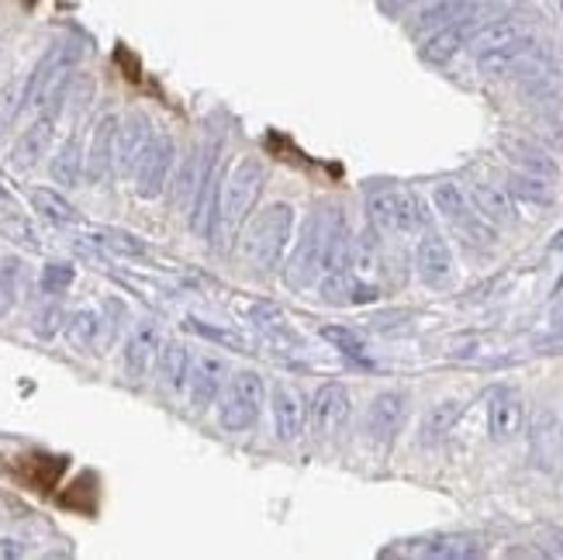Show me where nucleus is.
<instances>
[{"mask_svg":"<svg viewBox=\"0 0 563 560\" xmlns=\"http://www.w3.org/2000/svg\"><path fill=\"white\" fill-rule=\"evenodd\" d=\"M266 184V169L256 156L239 160L225 180H222V194H218V222H214V242H232L239 235V229L246 226L250 211L256 208L260 194Z\"/></svg>","mask_w":563,"mask_h":560,"instance_id":"obj_1","label":"nucleus"},{"mask_svg":"<svg viewBox=\"0 0 563 560\" xmlns=\"http://www.w3.org/2000/svg\"><path fill=\"white\" fill-rule=\"evenodd\" d=\"M80 56H84V45L73 42V39H63L48 48V53L35 63L32 77L24 80V108L59 114L66 84H69L73 73H77Z\"/></svg>","mask_w":563,"mask_h":560,"instance_id":"obj_2","label":"nucleus"},{"mask_svg":"<svg viewBox=\"0 0 563 560\" xmlns=\"http://www.w3.org/2000/svg\"><path fill=\"white\" fill-rule=\"evenodd\" d=\"M290 235H294V208L284 201L266 205L250 222V229L242 232V256H246V263L256 274H271L280 266L290 246Z\"/></svg>","mask_w":563,"mask_h":560,"instance_id":"obj_3","label":"nucleus"},{"mask_svg":"<svg viewBox=\"0 0 563 560\" xmlns=\"http://www.w3.org/2000/svg\"><path fill=\"white\" fill-rule=\"evenodd\" d=\"M366 215L380 235H415L429 229L426 201L405 187H374L366 194Z\"/></svg>","mask_w":563,"mask_h":560,"instance_id":"obj_4","label":"nucleus"},{"mask_svg":"<svg viewBox=\"0 0 563 560\" xmlns=\"http://www.w3.org/2000/svg\"><path fill=\"white\" fill-rule=\"evenodd\" d=\"M432 205L435 211L446 218V222L456 229V235L467 242L471 250H492L495 246V226L487 222V218L477 215L474 201H471V194L463 190L460 184L453 180H443V184H435L432 190Z\"/></svg>","mask_w":563,"mask_h":560,"instance_id":"obj_5","label":"nucleus"},{"mask_svg":"<svg viewBox=\"0 0 563 560\" xmlns=\"http://www.w3.org/2000/svg\"><path fill=\"white\" fill-rule=\"evenodd\" d=\"M266 402V381L256 371L229 374L222 395H218V422L225 432H246L260 422Z\"/></svg>","mask_w":563,"mask_h":560,"instance_id":"obj_6","label":"nucleus"},{"mask_svg":"<svg viewBox=\"0 0 563 560\" xmlns=\"http://www.w3.org/2000/svg\"><path fill=\"white\" fill-rule=\"evenodd\" d=\"M322 250H325V215L318 208L308 215L298 246H294V253L287 260V287L305 290L322 277Z\"/></svg>","mask_w":563,"mask_h":560,"instance_id":"obj_7","label":"nucleus"},{"mask_svg":"<svg viewBox=\"0 0 563 560\" xmlns=\"http://www.w3.org/2000/svg\"><path fill=\"white\" fill-rule=\"evenodd\" d=\"M174 163H177V142L169 135H153L150 150L142 153L139 166H135V194L145 201L159 198L169 184V174H174Z\"/></svg>","mask_w":563,"mask_h":560,"instance_id":"obj_8","label":"nucleus"},{"mask_svg":"<svg viewBox=\"0 0 563 560\" xmlns=\"http://www.w3.org/2000/svg\"><path fill=\"white\" fill-rule=\"evenodd\" d=\"M222 156H218V145H211L208 156H205V177H201V187H198V198L190 205V229L205 235V239H214V222H218V194H222Z\"/></svg>","mask_w":563,"mask_h":560,"instance_id":"obj_9","label":"nucleus"},{"mask_svg":"<svg viewBox=\"0 0 563 560\" xmlns=\"http://www.w3.org/2000/svg\"><path fill=\"white\" fill-rule=\"evenodd\" d=\"M481 11H474V14H467V18H460V21H453V24H443V29H435L432 35H426L422 39V45H419V56H422V63H429V66H446V63H453L463 48L471 45V39H474V32L481 29V18H477Z\"/></svg>","mask_w":563,"mask_h":560,"instance_id":"obj_10","label":"nucleus"},{"mask_svg":"<svg viewBox=\"0 0 563 560\" xmlns=\"http://www.w3.org/2000/svg\"><path fill=\"white\" fill-rule=\"evenodd\" d=\"M153 135H156L153 121L145 118L142 111H132L125 121H121V125H118V142H114V174L132 177L139 160H142V153L150 150Z\"/></svg>","mask_w":563,"mask_h":560,"instance_id":"obj_11","label":"nucleus"},{"mask_svg":"<svg viewBox=\"0 0 563 560\" xmlns=\"http://www.w3.org/2000/svg\"><path fill=\"white\" fill-rule=\"evenodd\" d=\"M118 114H101L97 125L90 132V145H87V160H84V177L90 184H104L114 174V142H118Z\"/></svg>","mask_w":563,"mask_h":560,"instance_id":"obj_12","label":"nucleus"},{"mask_svg":"<svg viewBox=\"0 0 563 560\" xmlns=\"http://www.w3.org/2000/svg\"><path fill=\"white\" fill-rule=\"evenodd\" d=\"M353 411V398L342 384H322L314 392L311 405H308V422L318 436H332L335 429L346 426Z\"/></svg>","mask_w":563,"mask_h":560,"instance_id":"obj_13","label":"nucleus"},{"mask_svg":"<svg viewBox=\"0 0 563 560\" xmlns=\"http://www.w3.org/2000/svg\"><path fill=\"white\" fill-rule=\"evenodd\" d=\"M229 381V363L214 353H201L190 360V374H187V392H190V402L198 411H205L211 402H218L222 395V387Z\"/></svg>","mask_w":563,"mask_h":560,"instance_id":"obj_14","label":"nucleus"},{"mask_svg":"<svg viewBox=\"0 0 563 560\" xmlns=\"http://www.w3.org/2000/svg\"><path fill=\"white\" fill-rule=\"evenodd\" d=\"M532 56H536V39L522 35L501 48H492V53L474 56V59L487 80H508V77H516V73H522L532 63Z\"/></svg>","mask_w":563,"mask_h":560,"instance_id":"obj_15","label":"nucleus"},{"mask_svg":"<svg viewBox=\"0 0 563 560\" xmlns=\"http://www.w3.org/2000/svg\"><path fill=\"white\" fill-rule=\"evenodd\" d=\"M408 419V395L405 392H380L366 408V432L377 443H390Z\"/></svg>","mask_w":563,"mask_h":560,"instance_id":"obj_16","label":"nucleus"},{"mask_svg":"<svg viewBox=\"0 0 563 560\" xmlns=\"http://www.w3.org/2000/svg\"><path fill=\"white\" fill-rule=\"evenodd\" d=\"M415 266H419V277L429 284V287H443L453 281V250L450 242L426 229L422 239H419V250H415Z\"/></svg>","mask_w":563,"mask_h":560,"instance_id":"obj_17","label":"nucleus"},{"mask_svg":"<svg viewBox=\"0 0 563 560\" xmlns=\"http://www.w3.org/2000/svg\"><path fill=\"white\" fill-rule=\"evenodd\" d=\"M474 11H481L477 0H426V4H419V11L408 18V32L426 39L435 29H443V24H453Z\"/></svg>","mask_w":563,"mask_h":560,"instance_id":"obj_18","label":"nucleus"},{"mask_svg":"<svg viewBox=\"0 0 563 560\" xmlns=\"http://www.w3.org/2000/svg\"><path fill=\"white\" fill-rule=\"evenodd\" d=\"M56 139V114H48L42 111L29 129H24L14 142V150H11V163L18 169H32L42 163V156L48 153V145H53Z\"/></svg>","mask_w":563,"mask_h":560,"instance_id":"obj_19","label":"nucleus"},{"mask_svg":"<svg viewBox=\"0 0 563 560\" xmlns=\"http://www.w3.org/2000/svg\"><path fill=\"white\" fill-rule=\"evenodd\" d=\"M322 298L339 308L371 305L380 298V287L374 281L356 277L353 271H335V274H325V281H322Z\"/></svg>","mask_w":563,"mask_h":560,"instance_id":"obj_20","label":"nucleus"},{"mask_svg":"<svg viewBox=\"0 0 563 560\" xmlns=\"http://www.w3.org/2000/svg\"><path fill=\"white\" fill-rule=\"evenodd\" d=\"M522 419H526V405H522V395L516 387H498L492 395V405H487V429L498 443L511 440L519 429H522Z\"/></svg>","mask_w":563,"mask_h":560,"instance_id":"obj_21","label":"nucleus"},{"mask_svg":"<svg viewBox=\"0 0 563 560\" xmlns=\"http://www.w3.org/2000/svg\"><path fill=\"white\" fill-rule=\"evenodd\" d=\"M156 353H159V329H156V322H139L135 332L129 336L125 350H121V367H125V374L132 381H142L145 374H150Z\"/></svg>","mask_w":563,"mask_h":560,"instance_id":"obj_22","label":"nucleus"},{"mask_svg":"<svg viewBox=\"0 0 563 560\" xmlns=\"http://www.w3.org/2000/svg\"><path fill=\"white\" fill-rule=\"evenodd\" d=\"M398 553H408V557H432V560H467V557H481L484 547H481L477 537H460V532H443V537L411 540V543L401 547Z\"/></svg>","mask_w":563,"mask_h":560,"instance_id":"obj_23","label":"nucleus"},{"mask_svg":"<svg viewBox=\"0 0 563 560\" xmlns=\"http://www.w3.org/2000/svg\"><path fill=\"white\" fill-rule=\"evenodd\" d=\"M271 405H274V426H277L280 440L284 443L298 440V436L305 432V422H308V405L301 402V395L287 384H274Z\"/></svg>","mask_w":563,"mask_h":560,"instance_id":"obj_24","label":"nucleus"},{"mask_svg":"<svg viewBox=\"0 0 563 560\" xmlns=\"http://www.w3.org/2000/svg\"><path fill=\"white\" fill-rule=\"evenodd\" d=\"M471 201H474L477 215L487 218L492 226L516 222V201H511L508 187H501V184H487V180L471 184Z\"/></svg>","mask_w":563,"mask_h":560,"instance_id":"obj_25","label":"nucleus"},{"mask_svg":"<svg viewBox=\"0 0 563 560\" xmlns=\"http://www.w3.org/2000/svg\"><path fill=\"white\" fill-rule=\"evenodd\" d=\"M84 160H87V145H84V129H73L66 142L59 145V153L53 156V180L63 187H77L84 177Z\"/></svg>","mask_w":563,"mask_h":560,"instance_id":"obj_26","label":"nucleus"},{"mask_svg":"<svg viewBox=\"0 0 563 560\" xmlns=\"http://www.w3.org/2000/svg\"><path fill=\"white\" fill-rule=\"evenodd\" d=\"M156 374H159V384L169 387V392H184L187 387V374H190V350L184 343H159V353H156Z\"/></svg>","mask_w":563,"mask_h":560,"instance_id":"obj_27","label":"nucleus"},{"mask_svg":"<svg viewBox=\"0 0 563 560\" xmlns=\"http://www.w3.org/2000/svg\"><path fill=\"white\" fill-rule=\"evenodd\" d=\"M350 271L363 281H377L387 274V260L380 250V239L374 232H360L353 235V256H350Z\"/></svg>","mask_w":563,"mask_h":560,"instance_id":"obj_28","label":"nucleus"},{"mask_svg":"<svg viewBox=\"0 0 563 560\" xmlns=\"http://www.w3.org/2000/svg\"><path fill=\"white\" fill-rule=\"evenodd\" d=\"M205 156H208V145H205V150H194L190 156H184V166L177 169V184H174L177 211H190L194 198H198V187H201V177H205Z\"/></svg>","mask_w":563,"mask_h":560,"instance_id":"obj_29","label":"nucleus"},{"mask_svg":"<svg viewBox=\"0 0 563 560\" xmlns=\"http://www.w3.org/2000/svg\"><path fill=\"white\" fill-rule=\"evenodd\" d=\"M505 153H508V160L516 163L519 169H526V174L556 180V163L543 150H536V145H529L522 139H505Z\"/></svg>","mask_w":563,"mask_h":560,"instance_id":"obj_30","label":"nucleus"},{"mask_svg":"<svg viewBox=\"0 0 563 560\" xmlns=\"http://www.w3.org/2000/svg\"><path fill=\"white\" fill-rule=\"evenodd\" d=\"M101 311H93V308H80V311H73L69 319H66V339H69V347L73 350H80V353H90L97 347V336H101Z\"/></svg>","mask_w":563,"mask_h":560,"instance_id":"obj_31","label":"nucleus"},{"mask_svg":"<svg viewBox=\"0 0 563 560\" xmlns=\"http://www.w3.org/2000/svg\"><path fill=\"white\" fill-rule=\"evenodd\" d=\"M460 416H463V402H456V398L432 405L426 411V419H422V443L446 440V436L453 432V426L460 422Z\"/></svg>","mask_w":563,"mask_h":560,"instance_id":"obj_32","label":"nucleus"},{"mask_svg":"<svg viewBox=\"0 0 563 560\" xmlns=\"http://www.w3.org/2000/svg\"><path fill=\"white\" fill-rule=\"evenodd\" d=\"M32 205H35V211L38 215H45L48 222H56V226H73L77 222V208H73L59 190H53V187H35L32 190Z\"/></svg>","mask_w":563,"mask_h":560,"instance_id":"obj_33","label":"nucleus"},{"mask_svg":"<svg viewBox=\"0 0 563 560\" xmlns=\"http://www.w3.org/2000/svg\"><path fill=\"white\" fill-rule=\"evenodd\" d=\"M508 194H516V198H526V201H536V205H547L553 198V187L547 177H536V174H526V169H516L508 180Z\"/></svg>","mask_w":563,"mask_h":560,"instance_id":"obj_34","label":"nucleus"},{"mask_svg":"<svg viewBox=\"0 0 563 560\" xmlns=\"http://www.w3.org/2000/svg\"><path fill=\"white\" fill-rule=\"evenodd\" d=\"M18 287H21V260L14 256L0 260V319H8L11 308L18 305Z\"/></svg>","mask_w":563,"mask_h":560,"instance_id":"obj_35","label":"nucleus"},{"mask_svg":"<svg viewBox=\"0 0 563 560\" xmlns=\"http://www.w3.org/2000/svg\"><path fill=\"white\" fill-rule=\"evenodd\" d=\"M187 329H190L194 336L208 339V343H214V347H225V350H246V339H242L239 332L222 329V326H208V322H201V319H187Z\"/></svg>","mask_w":563,"mask_h":560,"instance_id":"obj_36","label":"nucleus"},{"mask_svg":"<svg viewBox=\"0 0 563 560\" xmlns=\"http://www.w3.org/2000/svg\"><path fill=\"white\" fill-rule=\"evenodd\" d=\"M325 339V343H332L339 353H346V356H363L366 343H363V336L350 326H325L322 332H318Z\"/></svg>","mask_w":563,"mask_h":560,"instance_id":"obj_37","label":"nucleus"},{"mask_svg":"<svg viewBox=\"0 0 563 560\" xmlns=\"http://www.w3.org/2000/svg\"><path fill=\"white\" fill-rule=\"evenodd\" d=\"M73 281H77V266L73 263H45L38 277L45 295H63L66 287H73Z\"/></svg>","mask_w":563,"mask_h":560,"instance_id":"obj_38","label":"nucleus"},{"mask_svg":"<svg viewBox=\"0 0 563 560\" xmlns=\"http://www.w3.org/2000/svg\"><path fill=\"white\" fill-rule=\"evenodd\" d=\"M24 108V84H8L0 90V135H4Z\"/></svg>","mask_w":563,"mask_h":560,"instance_id":"obj_39","label":"nucleus"},{"mask_svg":"<svg viewBox=\"0 0 563 560\" xmlns=\"http://www.w3.org/2000/svg\"><path fill=\"white\" fill-rule=\"evenodd\" d=\"M93 242H101L104 250H111V253H118V256H142V253H145V246H142V242H139L135 235H129V232H114V229L97 232Z\"/></svg>","mask_w":563,"mask_h":560,"instance_id":"obj_40","label":"nucleus"},{"mask_svg":"<svg viewBox=\"0 0 563 560\" xmlns=\"http://www.w3.org/2000/svg\"><path fill=\"white\" fill-rule=\"evenodd\" d=\"M35 322H38V326H35V332L48 339V336H53V332H56V329L63 326V311H59V308L53 305V308H45V311L38 315V319H35Z\"/></svg>","mask_w":563,"mask_h":560,"instance_id":"obj_41","label":"nucleus"},{"mask_svg":"<svg viewBox=\"0 0 563 560\" xmlns=\"http://www.w3.org/2000/svg\"><path fill=\"white\" fill-rule=\"evenodd\" d=\"M24 553V543L14 537H0V560H18Z\"/></svg>","mask_w":563,"mask_h":560,"instance_id":"obj_42","label":"nucleus"},{"mask_svg":"<svg viewBox=\"0 0 563 560\" xmlns=\"http://www.w3.org/2000/svg\"><path fill=\"white\" fill-rule=\"evenodd\" d=\"M377 4H380V11H387V14H401L405 8L426 4V0H377Z\"/></svg>","mask_w":563,"mask_h":560,"instance_id":"obj_43","label":"nucleus"},{"mask_svg":"<svg viewBox=\"0 0 563 560\" xmlns=\"http://www.w3.org/2000/svg\"><path fill=\"white\" fill-rule=\"evenodd\" d=\"M0 201H11V194H8V187L0 184Z\"/></svg>","mask_w":563,"mask_h":560,"instance_id":"obj_44","label":"nucleus"}]
</instances>
